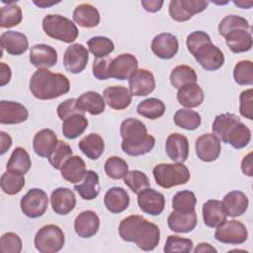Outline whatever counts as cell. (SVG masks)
Segmentation results:
<instances>
[{"instance_id": "4fadbf2b", "label": "cell", "mask_w": 253, "mask_h": 253, "mask_svg": "<svg viewBox=\"0 0 253 253\" xmlns=\"http://www.w3.org/2000/svg\"><path fill=\"white\" fill-rule=\"evenodd\" d=\"M195 149L200 160L205 162L214 161L220 154V140L213 133H204L196 139Z\"/></svg>"}, {"instance_id": "bcb514c9", "label": "cell", "mask_w": 253, "mask_h": 253, "mask_svg": "<svg viewBox=\"0 0 253 253\" xmlns=\"http://www.w3.org/2000/svg\"><path fill=\"white\" fill-rule=\"evenodd\" d=\"M89 50L96 58L106 57L115 49L114 42L107 37L97 36L91 38L87 42Z\"/></svg>"}, {"instance_id": "9c48e42d", "label": "cell", "mask_w": 253, "mask_h": 253, "mask_svg": "<svg viewBox=\"0 0 253 253\" xmlns=\"http://www.w3.org/2000/svg\"><path fill=\"white\" fill-rule=\"evenodd\" d=\"M21 210L30 218H37L45 212L48 206L46 193L39 188H33L21 199Z\"/></svg>"}, {"instance_id": "484cf974", "label": "cell", "mask_w": 253, "mask_h": 253, "mask_svg": "<svg viewBox=\"0 0 253 253\" xmlns=\"http://www.w3.org/2000/svg\"><path fill=\"white\" fill-rule=\"evenodd\" d=\"M222 205L227 215L237 217L242 215L247 211L249 201L243 192L231 191L223 197Z\"/></svg>"}, {"instance_id": "30bf717a", "label": "cell", "mask_w": 253, "mask_h": 253, "mask_svg": "<svg viewBox=\"0 0 253 253\" xmlns=\"http://www.w3.org/2000/svg\"><path fill=\"white\" fill-rule=\"evenodd\" d=\"M209 4L206 0H172L169 4V15L176 22H186L195 14L206 10Z\"/></svg>"}, {"instance_id": "d590c367", "label": "cell", "mask_w": 253, "mask_h": 253, "mask_svg": "<svg viewBox=\"0 0 253 253\" xmlns=\"http://www.w3.org/2000/svg\"><path fill=\"white\" fill-rule=\"evenodd\" d=\"M78 147L88 158L97 160L104 152L105 142L100 134L92 132L79 141Z\"/></svg>"}, {"instance_id": "d6a6232c", "label": "cell", "mask_w": 253, "mask_h": 253, "mask_svg": "<svg viewBox=\"0 0 253 253\" xmlns=\"http://www.w3.org/2000/svg\"><path fill=\"white\" fill-rule=\"evenodd\" d=\"M204 91L197 83L185 85L177 92L179 104L188 109L199 107L204 102Z\"/></svg>"}, {"instance_id": "f6af8a7d", "label": "cell", "mask_w": 253, "mask_h": 253, "mask_svg": "<svg viewBox=\"0 0 253 253\" xmlns=\"http://www.w3.org/2000/svg\"><path fill=\"white\" fill-rule=\"evenodd\" d=\"M23 14L21 7L14 3H10L1 7L0 11V27L12 28L19 25L22 22Z\"/></svg>"}, {"instance_id": "3957f363", "label": "cell", "mask_w": 253, "mask_h": 253, "mask_svg": "<svg viewBox=\"0 0 253 253\" xmlns=\"http://www.w3.org/2000/svg\"><path fill=\"white\" fill-rule=\"evenodd\" d=\"M186 43L189 51L205 70L215 71L223 65V52L211 42V37L206 32H192L187 37Z\"/></svg>"}, {"instance_id": "816d5d0a", "label": "cell", "mask_w": 253, "mask_h": 253, "mask_svg": "<svg viewBox=\"0 0 253 253\" xmlns=\"http://www.w3.org/2000/svg\"><path fill=\"white\" fill-rule=\"evenodd\" d=\"M249 28V23L245 18L238 15H228L225 16L218 24V33L220 36L225 37L229 32L233 30L243 29L248 31Z\"/></svg>"}, {"instance_id": "8d00e7d4", "label": "cell", "mask_w": 253, "mask_h": 253, "mask_svg": "<svg viewBox=\"0 0 253 253\" xmlns=\"http://www.w3.org/2000/svg\"><path fill=\"white\" fill-rule=\"evenodd\" d=\"M88 126V120L83 114H74L62 123V133L67 139H74L81 135Z\"/></svg>"}, {"instance_id": "83f0119b", "label": "cell", "mask_w": 253, "mask_h": 253, "mask_svg": "<svg viewBox=\"0 0 253 253\" xmlns=\"http://www.w3.org/2000/svg\"><path fill=\"white\" fill-rule=\"evenodd\" d=\"M74 190L83 200H94L100 193L98 174L93 170H87L82 180L74 184Z\"/></svg>"}, {"instance_id": "f907efd6", "label": "cell", "mask_w": 253, "mask_h": 253, "mask_svg": "<svg viewBox=\"0 0 253 253\" xmlns=\"http://www.w3.org/2000/svg\"><path fill=\"white\" fill-rule=\"evenodd\" d=\"M233 78L238 85L253 84V63L251 60L238 61L233 69Z\"/></svg>"}, {"instance_id": "2e32d148", "label": "cell", "mask_w": 253, "mask_h": 253, "mask_svg": "<svg viewBox=\"0 0 253 253\" xmlns=\"http://www.w3.org/2000/svg\"><path fill=\"white\" fill-rule=\"evenodd\" d=\"M153 53L162 59H170L176 55L179 49V42L176 36L170 33H161L155 36L151 42Z\"/></svg>"}, {"instance_id": "4316f807", "label": "cell", "mask_w": 253, "mask_h": 253, "mask_svg": "<svg viewBox=\"0 0 253 253\" xmlns=\"http://www.w3.org/2000/svg\"><path fill=\"white\" fill-rule=\"evenodd\" d=\"M104 204L110 212L120 213L127 209L129 205V196L125 189L121 187H113L106 192Z\"/></svg>"}, {"instance_id": "94428289", "label": "cell", "mask_w": 253, "mask_h": 253, "mask_svg": "<svg viewBox=\"0 0 253 253\" xmlns=\"http://www.w3.org/2000/svg\"><path fill=\"white\" fill-rule=\"evenodd\" d=\"M241 170L242 172L249 176H253V166H252V152H249L247 155H245L241 161Z\"/></svg>"}, {"instance_id": "e7e4bbea", "label": "cell", "mask_w": 253, "mask_h": 253, "mask_svg": "<svg viewBox=\"0 0 253 253\" xmlns=\"http://www.w3.org/2000/svg\"><path fill=\"white\" fill-rule=\"evenodd\" d=\"M34 4H36L38 7L40 8H47V7H50L52 5H55L57 3H59L60 1H46V0H40V1H37V0H34L33 1Z\"/></svg>"}, {"instance_id": "f1b7e54d", "label": "cell", "mask_w": 253, "mask_h": 253, "mask_svg": "<svg viewBox=\"0 0 253 253\" xmlns=\"http://www.w3.org/2000/svg\"><path fill=\"white\" fill-rule=\"evenodd\" d=\"M197 213L196 211L188 212V213H182L173 211L168 218H167V223L169 228L178 233H187L195 229L197 225Z\"/></svg>"}, {"instance_id": "d6986e66", "label": "cell", "mask_w": 253, "mask_h": 253, "mask_svg": "<svg viewBox=\"0 0 253 253\" xmlns=\"http://www.w3.org/2000/svg\"><path fill=\"white\" fill-rule=\"evenodd\" d=\"M50 204L55 213L65 215L74 210L76 206V197L72 190L59 187L51 192Z\"/></svg>"}, {"instance_id": "f35d334b", "label": "cell", "mask_w": 253, "mask_h": 253, "mask_svg": "<svg viewBox=\"0 0 253 253\" xmlns=\"http://www.w3.org/2000/svg\"><path fill=\"white\" fill-rule=\"evenodd\" d=\"M238 122H240V119L235 114L224 113V114L217 115L214 118L212 126H211L212 133L220 141L223 142L228 130Z\"/></svg>"}, {"instance_id": "9f6ffc18", "label": "cell", "mask_w": 253, "mask_h": 253, "mask_svg": "<svg viewBox=\"0 0 253 253\" xmlns=\"http://www.w3.org/2000/svg\"><path fill=\"white\" fill-rule=\"evenodd\" d=\"M56 112H57L58 118L62 121H64L65 119H67L68 117L74 114H83V115L85 114L79 110V108L77 107V100L74 98L67 99L62 103H60L56 109Z\"/></svg>"}, {"instance_id": "be15d7a7", "label": "cell", "mask_w": 253, "mask_h": 253, "mask_svg": "<svg viewBox=\"0 0 253 253\" xmlns=\"http://www.w3.org/2000/svg\"><path fill=\"white\" fill-rule=\"evenodd\" d=\"M195 253H205V252H217V250L211 246L210 243L202 242L197 245V247L194 249Z\"/></svg>"}, {"instance_id": "681fc988", "label": "cell", "mask_w": 253, "mask_h": 253, "mask_svg": "<svg viewBox=\"0 0 253 253\" xmlns=\"http://www.w3.org/2000/svg\"><path fill=\"white\" fill-rule=\"evenodd\" d=\"M125 184L134 193L138 194L144 189L150 188V182L145 173L139 170H131L124 177Z\"/></svg>"}, {"instance_id": "6125c7cd", "label": "cell", "mask_w": 253, "mask_h": 253, "mask_svg": "<svg viewBox=\"0 0 253 253\" xmlns=\"http://www.w3.org/2000/svg\"><path fill=\"white\" fill-rule=\"evenodd\" d=\"M0 139H1L0 154L3 155L11 147V145H12V138H11V136L7 132L0 131Z\"/></svg>"}, {"instance_id": "6da1fadb", "label": "cell", "mask_w": 253, "mask_h": 253, "mask_svg": "<svg viewBox=\"0 0 253 253\" xmlns=\"http://www.w3.org/2000/svg\"><path fill=\"white\" fill-rule=\"evenodd\" d=\"M119 234L123 240L135 243L143 251L155 249L160 240L159 227L137 214L126 216L121 221Z\"/></svg>"}, {"instance_id": "b9f144b4", "label": "cell", "mask_w": 253, "mask_h": 253, "mask_svg": "<svg viewBox=\"0 0 253 253\" xmlns=\"http://www.w3.org/2000/svg\"><path fill=\"white\" fill-rule=\"evenodd\" d=\"M173 119L177 126L187 130L197 129L202 123L200 114L188 108L179 109L178 111H176Z\"/></svg>"}, {"instance_id": "f5cc1de1", "label": "cell", "mask_w": 253, "mask_h": 253, "mask_svg": "<svg viewBox=\"0 0 253 253\" xmlns=\"http://www.w3.org/2000/svg\"><path fill=\"white\" fill-rule=\"evenodd\" d=\"M193 246H194V243L189 238H183L178 235H169L167 237L163 251L167 253H170V252L189 253L193 250Z\"/></svg>"}, {"instance_id": "8fae6325", "label": "cell", "mask_w": 253, "mask_h": 253, "mask_svg": "<svg viewBox=\"0 0 253 253\" xmlns=\"http://www.w3.org/2000/svg\"><path fill=\"white\" fill-rule=\"evenodd\" d=\"M89 60V51L81 43H73L69 45L63 55L64 68L72 73L77 74L82 72Z\"/></svg>"}, {"instance_id": "603a6c76", "label": "cell", "mask_w": 253, "mask_h": 253, "mask_svg": "<svg viewBox=\"0 0 253 253\" xmlns=\"http://www.w3.org/2000/svg\"><path fill=\"white\" fill-rule=\"evenodd\" d=\"M131 94L126 87L110 86L103 92V97L108 106L114 110L126 109L131 103Z\"/></svg>"}, {"instance_id": "91938a15", "label": "cell", "mask_w": 253, "mask_h": 253, "mask_svg": "<svg viewBox=\"0 0 253 253\" xmlns=\"http://www.w3.org/2000/svg\"><path fill=\"white\" fill-rule=\"evenodd\" d=\"M12 72L9 65H7L5 62L0 63V85L3 87L6 84H8L11 80Z\"/></svg>"}, {"instance_id": "680465c9", "label": "cell", "mask_w": 253, "mask_h": 253, "mask_svg": "<svg viewBox=\"0 0 253 253\" xmlns=\"http://www.w3.org/2000/svg\"><path fill=\"white\" fill-rule=\"evenodd\" d=\"M163 1L161 0H142L141 1V6L143 7V9L147 12L150 13H155L158 12L163 5Z\"/></svg>"}, {"instance_id": "8992f818", "label": "cell", "mask_w": 253, "mask_h": 253, "mask_svg": "<svg viewBox=\"0 0 253 253\" xmlns=\"http://www.w3.org/2000/svg\"><path fill=\"white\" fill-rule=\"evenodd\" d=\"M153 176L158 186L169 189L184 185L190 180V171L183 163H160L153 168Z\"/></svg>"}, {"instance_id": "ab89813d", "label": "cell", "mask_w": 253, "mask_h": 253, "mask_svg": "<svg viewBox=\"0 0 253 253\" xmlns=\"http://www.w3.org/2000/svg\"><path fill=\"white\" fill-rule=\"evenodd\" d=\"M197 73L189 65H178L170 73V83L174 88H181L197 82Z\"/></svg>"}, {"instance_id": "ba28073f", "label": "cell", "mask_w": 253, "mask_h": 253, "mask_svg": "<svg viewBox=\"0 0 253 253\" xmlns=\"http://www.w3.org/2000/svg\"><path fill=\"white\" fill-rule=\"evenodd\" d=\"M248 231L246 226L238 220H224L214 231V238L225 244L238 245L247 240Z\"/></svg>"}, {"instance_id": "74e56055", "label": "cell", "mask_w": 253, "mask_h": 253, "mask_svg": "<svg viewBox=\"0 0 253 253\" xmlns=\"http://www.w3.org/2000/svg\"><path fill=\"white\" fill-rule=\"evenodd\" d=\"M31 166L32 161L29 153L25 148L19 146L13 150L6 168L8 171L18 172L25 175L28 173Z\"/></svg>"}, {"instance_id": "6f0895ef", "label": "cell", "mask_w": 253, "mask_h": 253, "mask_svg": "<svg viewBox=\"0 0 253 253\" xmlns=\"http://www.w3.org/2000/svg\"><path fill=\"white\" fill-rule=\"evenodd\" d=\"M111 60L112 59L109 56L94 59L92 71L95 78H97L98 80H107L108 78H110L109 66Z\"/></svg>"}, {"instance_id": "7c38bea8", "label": "cell", "mask_w": 253, "mask_h": 253, "mask_svg": "<svg viewBox=\"0 0 253 253\" xmlns=\"http://www.w3.org/2000/svg\"><path fill=\"white\" fill-rule=\"evenodd\" d=\"M138 61L131 53H122L111 60L109 66V75L118 80L129 79L137 70Z\"/></svg>"}, {"instance_id": "7bdbcfd3", "label": "cell", "mask_w": 253, "mask_h": 253, "mask_svg": "<svg viewBox=\"0 0 253 253\" xmlns=\"http://www.w3.org/2000/svg\"><path fill=\"white\" fill-rule=\"evenodd\" d=\"M197 198L194 192L183 190L177 192L172 199V208L175 211L188 213L195 211Z\"/></svg>"}, {"instance_id": "1f68e13d", "label": "cell", "mask_w": 253, "mask_h": 253, "mask_svg": "<svg viewBox=\"0 0 253 253\" xmlns=\"http://www.w3.org/2000/svg\"><path fill=\"white\" fill-rule=\"evenodd\" d=\"M77 107L83 113L88 112L93 116L102 114L105 111L106 102L102 95L95 91H87L77 99Z\"/></svg>"}, {"instance_id": "5bb4252c", "label": "cell", "mask_w": 253, "mask_h": 253, "mask_svg": "<svg viewBox=\"0 0 253 253\" xmlns=\"http://www.w3.org/2000/svg\"><path fill=\"white\" fill-rule=\"evenodd\" d=\"M129 92L132 96H147L155 89V78L147 69H137L128 79Z\"/></svg>"}, {"instance_id": "52a82bcc", "label": "cell", "mask_w": 253, "mask_h": 253, "mask_svg": "<svg viewBox=\"0 0 253 253\" xmlns=\"http://www.w3.org/2000/svg\"><path fill=\"white\" fill-rule=\"evenodd\" d=\"M65 242L62 229L55 224L42 226L35 236V247L41 253H55L62 249Z\"/></svg>"}, {"instance_id": "e0dca14e", "label": "cell", "mask_w": 253, "mask_h": 253, "mask_svg": "<svg viewBox=\"0 0 253 253\" xmlns=\"http://www.w3.org/2000/svg\"><path fill=\"white\" fill-rule=\"evenodd\" d=\"M30 62L39 69H47L57 62V52L51 45L38 43L30 48Z\"/></svg>"}, {"instance_id": "f546056e", "label": "cell", "mask_w": 253, "mask_h": 253, "mask_svg": "<svg viewBox=\"0 0 253 253\" xmlns=\"http://www.w3.org/2000/svg\"><path fill=\"white\" fill-rule=\"evenodd\" d=\"M73 20L80 27L94 28L99 25L101 17L95 6L88 3H82L77 5L74 9Z\"/></svg>"}, {"instance_id": "7a4b0ae2", "label": "cell", "mask_w": 253, "mask_h": 253, "mask_svg": "<svg viewBox=\"0 0 253 253\" xmlns=\"http://www.w3.org/2000/svg\"><path fill=\"white\" fill-rule=\"evenodd\" d=\"M120 131L123 139L122 149L127 155H144L154 147V136L148 134L145 125L135 118L123 121Z\"/></svg>"}, {"instance_id": "c3c4849f", "label": "cell", "mask_w": 253, "mask_h": 253, "mask_svg": "<svg viewBox=\"0 0 253 253\" xmlns=\"http://www.w3.org/2000/svg\"><path fill=\"white\" fill-rule=\"evenodd\" d=\"M104 170L108 177L119 180L126 175L128 172V165L123 158L119 156H111L106 160Z\"/></svg>"}, {"instance_id": "7dc6e473", "label": "cell", "mask_w": 253, "mask_h": 253, "mask_svg": "<svg viewBox=\"0 0 253 253\" xmlns=\"http://www.w3.org/2000/svg\"><path fill=\"white\" fill-rule=\"evenodd\" d=\"M72 154H73V151L70 145L62 140H58L57 144L55 145L54 149L52 150V152L50 153L47 159L54 169L60 170L63 164L65 163V161L69 157H71Z\"/></svg>"}, {"instance_id": "cb8c5ba5", "label": "cell", "mask_w": 253, "mask_h": 253, "mask_svg": "<svg viewBox=\"0 0 253 253\" xmlns=\"http://www.w3.org/2000/svg\"><path fill=\"white\" fill-rule=\"evenodd\" d=\"M57 136L50 128H42L39 130L33 139V148L37 155L46 157L50 155L55 145L57 144Z\"/></svg>"}, {"instance_id": "03108f58", "label": "cell", "mask_w": 253, "mask_h": 253, "mask_svg": "<svg viewBox=\"0 0 253 253\" xmlns=\"http://www.w3.org/2000/svg\"><path fill=\"white\" fill-rule=\"evenodd\" d=\"M233 3H234L236 6H238V7L242 8V9H250V8H251V6H252V4H253L251 1H249V2H244V1H233Z\"/></svg>"}, {"instance_id": "60d3db41", "label": "cell", "mask_w": 253, "mask_h": 253, "mask_svg": "<svg viewBox=\"0 0 253 253\" xmlns=\"http://www.w3.org/2000/svg\"><path fill=\"white\" fill-rule=\"evenodd\" d=\"M165 104L158 98L145 99L140 102L136 108L138 115L149 120H156L162 117L165 113Z\"/></svg>"}, {"instance_id": "7402d4cb", "label": "cell", "mask_w": 253, "mask_h": 253, "mask_svg": "<svg viewBox=\"0 0 253 253\" xmlns=\"http://www.w3.org/2000/svg\"><path fill=\"white\" fill-rule=\"evenodd\" d=\"M2 50L12 55H21L29 47V41L25 34L16 31L4 32L0 37Z\"/></svg>"}, {"instance_id": "11a10c76", "label": "cell", "mask_w": 253, "mask_h": 253, "mask_svg": "<svg viewBox=\"0 0 253 253\" xmlns=\"http://www.w3.org/2000/svg\"><path fill=\"white\" fill-rule=\"evenodd\" d=\"M239 112L242 117L252 121L253 120V90L252 88L244 90L239 96Z\"/></svg>"}, {"instance_id": "ac0fdd59", "label": "cell", "mask_w": 253, "mask_h": 253, "mask_svg": "<svg viewBox=\"0 0 253 253\" xmlns=\"http://www.w3.org/2000/svg\"><path fill=\"white\" fill-rule=\"evenodd\" d=\"M165 150L171 160L176 163H184L189 156L188 138L179 132L169 134L166 139Z\"/></svg>"}, {"instance_id": "9a60e30c", "label": "cell", "mask_w": 253, "mask_h": 253, "mask_svg": "<svg viewBox=\"0 0 253 253\" xmlns=\"http://www.w3.org/2000/svg\"><path fill=\"white\" fill-rule=\"evenodd\" d=\"M137 195V204L143 212L150 215H158L163 211L165 198L161 193L154 189L147 188Z\"/></svg>"}, {"instance_id": "d4e9b609", "label": "cell", "mask_w": 253, "mask_h": 253, "mask_svg": "<svg viewBox=\"0 0 253 253\" xmlns=\"http://www.w3.org/2000/svg\"><path fill=\"white\" fill-rule=\"evenodd\" d=\"M227 213L219 200H208L203 205L204 222L209 227H217L226 220Z\"/></svg>"}, {"instance_id": "ffe728a7", "label": "cell", "mask_w": 253, "mask_h": 253, "mask_svg": "<svg viewBox=\"0 0 253 253\" xmlns=\"http://www.w3.org/2000/svg\"><path fill=\"white\" fill-rule=\"evenodd\" d=\"M29 112L21 103L2 100L0 102V123L2 125H16L27 121Z\"/></svg>"}, {"instance_id": "277c9868", "label": "cell", "mask_w": 253, "mask_h": 253, "mask_svg": "<svg viewBox=\"0 0 253 253\" xmlns=\"http://www.w3.org/2000/svg\"><path fill=\"white\" fill-rule=\"evenodd\" d=\"M69 90L68 78L48 69H38L30 80V91L39 100H52L68 93Z\"/></svg>"}, {"instance_id": "836d02e7", "label": "cell", "mask_w": 253, "mask_h": 253, "mask_svg": "<svg viewBox=\"0 0 253 253\" xmlns=\"http://www.w3.org/2000/svg\"><path fill=\"white\" fill-rule=\"evenodd\" d=\"M60 171L64 180L76 184L84 177L86 173V164L80 156L72 155L65 161Z\"/></svg>"}, {"instance_id": "44dd1931", "label": "cell", "mask_w": 253, "mask_h": 253, "mask_svg": "<svg viewBox=\"0 0 253 253\" xmlns=\"http://www.w3.org/2000/svg\"><path fill=\"white\" fill-rule=\"evenodd\" d=\"M100 227V218L93 211L87 210L80 212L74 220V229L81 238L94 236Z\"/></svg>"}, {"instance_id": "ee69618b", "label": "cell", "mask_w": 253, "mask_h": 253, "mask_svg": "<svg viewBox=\"0 0 253 253\" xmlns=\"http://www.w3.org/2000/svg\"><path fill=\"white\" fill-rule=\"evenodd\" d=\"M2 191L7 195H16L25 186V178L24 175L18 172L6 171L1 176L0 181Z\"/></svg>"}, {"instance_id": "5b68a950", "label": "cell", "mask_w": 253, "mask_h": 253, "mask_svg": "<svg viewBox=\"0 0 253 253\" xmlns=\"http://www.w3.org/2000/svg\"><path fill=\"white\" fill-rule=\"evenodd\" d=\"M44 33L57 41L71 43L78 37L76 25L68 18L58 14H48L42 19Z\"/></svg>"}, {"instance_id": "e575fe53", "label": "cell", "mask_w": 253, "mask_h": 253, "mask_svg": "<svg viewBox=\"0 0 253 253\" xmlns=\"http://www.w3.org/2000/svg\"><path fill=\"white\" fill-rule=\"evenodd\" d=\"M251 140V130L241 121L236 123L227 132L224 143H229L235 149H241L248 145Z\"/></svg>"}, {"instance_id": "4dcf8cb0", "label": "cell", "mask_w": 253, "mask_h": 253, "mask_svg": "<svg viewBox=\"0 0 253 253\" xmlns=\"http://www.w3.org/2000/svg\"><path fill=\"white\" fill-rule=\"evenodd\" d=\"M224 39L226 45L234 53L245 52L250 50L252 47V36L247 30H233L229 32Z\"/></svg>"}, {"instance_id": "db71d44e", "label": "cell", "mask_w": 253, "mask_h": 253, "mask_svg": "<svg viewBox=\"0 0 253 253\" xmlns=\"http://www.w3.org/2000/svg\"><path fill=\"white\" fill-rule=\"evenodd\" d=\"M22 240L14 232H6L1 236L0 249L3 253H20L22 251Z\"/></svg>"}]
</instances>
